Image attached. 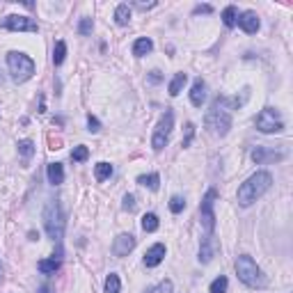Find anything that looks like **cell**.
<instances>
[{"label": "cell", "instance_id": "cell-1", "mask_svg": "<svg viewBox=\"0 0 293 293\" xmlns=\"http://www.w3.org/2000/svg\"><path fill=\"white\" fill-rule=\"evenodd\" d=\"M270 186H273L270 172H257V174H252L245 183H240L238 193H236V200H238L240 206H250V204H254L264 193H268Z\"/></svg>", "mask_w": 293, "mask_h": 293}, {"label": "cell", "instance_id": "cell-2", "mask_svg": "<svg viewBox=\"0 0 293 293\" xmlns=\"http://www.w3.org/2000/svg\"><path fill=\"white\" fill-rule=\"evenodd\" d=\"M236 275H238V280L250 289L266 287V277L261 273V268L257 266V261H254L252 257H247V254H240L238 259H236Z\"/></svg>", "mask_w": 293, "mask_h": 293}, {"label": "cell", "instance_id": "cell-3", "mask_svg": "<svg viewBox=\"0 0 293 293\" xmlns=\"http://www.w3.org/2000/svg\"><path fill=\"white\" fill-rule=\"evenodd\" d=\"M204 124H206V128L213 135H227L229 133V128H232V115H229V110L222 108V101L220 99L215 101L213 106H211V110L206 113Z\"/></svg>", "mask_w": 293, "mask_h": 293}, {"label": "cell", "instance_id": "cell-4", "mask_svg": "<svg viewBox=\"0 0 293 293\" xmlns=\"http://www.w3.org/2000/svg\"><path fill=\"white\" fill-rule=\"evenodd\" d=\"M7 67H9V73L16 83H26L34 73V62L26 53H19V51H12L7 55Z\"/></svg>", "mask_w": 293, "mask_h": 293}, {"label": "cell", "instance_id": "cell-5", "mask_svg": "<svg viewBox=\"0 0 293 293\" xmlns=\"http://www.w3.org/2000/svg\"><path fill=\"white\" fill-rule=\"evenodd\" d=\"M44 220H46V232L53 240L62 238V232H64V215H62V208L58 202H51L44 211Z\"/></svg>", "mask_w": 293, "mask_h": 293}, {"label": "cell", "instance_id": "cell-6", "mask_svg": "<svg viewBox=\"0 0 293 293\" xmlns=\"http://www.w3.org/2000/svg\"><path fill=\"white\" fill-rule=\"evenodd\" d=\"M254 126L259 128L261 133H282L284 131V121H282V115L273 108H264L257 119H254Z\"/></svg>", "mask_w": 293, "mask_h": 293}, {"label": "cell", "instance_id": "cell-7", "mask_svg": "<svg viewBox=\"0 0 293 293\" xmlns=\"http://www.w3.org/2000/svg\"><path fill=\"white\" fill-rule=\"evenodd\" d=\"M172 126H174V113H172V110H167V113L160 117L158 126H156V131H153V138H151V146L156 149V151H160V149L167 145V140H170V133H172Z\"/></svg>", "mask_w": 293, "mask_h": 293}, {"label": "cell", "instance_id": "cell-8", "mask_svg": "<svg viewBox=\"0 0 293 293\" xmlns=\"http://www.w3.org/2000/svg\"><path fill=\"white\" fill-rule=\"evenodd\" d=\"M218 200V190L211 188L206 195H204V200H202V206H200V213H202V225L206 229L208 234L215 229V213H213V204Z\"/></svg>", "mask_w": 293, "mask_h": 293}, {"label": "cell", "instance_id": "cell-9", "mask_svg": "<svg viewBox=\"0 0 293 293\" xmlns=\"http://www.w3.org/2000/svg\"><path fill=\"white\" fill-rule=\"evenodd\" d=\"M2 28L5 30H14V32H37L39 26L34 23L30 16H19V14H12L2 21Z\"/></svg>", "mask_w": 293, "mask_h": 293}, {"label": "cell", "instance_id": "cell-10", "mask_svg": "<svg viewBox=\"0 0 293 293\" xmlns=\"http://www.w3.org/2000/svg\"><path fill=\"white\" fill-rule=\"evenodd\" d=\"M252 160L257 165H268V163H280L284 158V151H277V149H270V146H257L252 149Z\"/></svg>", "mask_w": 293, "mask_h": 293}, {"label": "cell", "instance_id": "cell-11", "mask_svg": "<svg viewBox=\"0 0 293 293\" xmlns=\"http://www.w3.org/2000/svg\"><path fill=\"white\" fill-rule=\"evenodd\" d=\"M135 247V236L133 234H119L113 243V254L115 257H126Z\"/></svg>", "mask_w": 293, "mask_h": 293}, {"label": "cell", "instance_id": "cell-12", "mask_svg": "<svg viewBox=\"0 0 293 293\" xmlns=\"http://www.w3.org/2000/svg\"><path fill=\"white\" fill-rule=\"evenodd\" d=\"M163 259H165V245H163V243H156V245H151L149 250H146L145 266L146 268H156Z\"/></svg>", "mask_w": 293, "mask_h": 293}, {"label": "cell", "instance_id": "cell-13", "mask_svg": "<svg viewBox=\"0 0 293 293\" xmlns=\"http://www.w3.org/2000/svg\"><path fill=\"white\" fill-rule=\"evenodd\" d=\"M243 30H245L247 34H254L257 30H259V16H257V12H243L238 14V21H236Z\"/></svg>", "mask_w": 293, "mask_h": 293}, {"label": "cell", "instance_id": "cell-14", "mask_svg": "<svg viewBox=\"0 0 293 293\" xmlns=\"http://www.w3.org/2000/svg\"><path fill=\"white\" fill-rule=\"evenodd\" d=\"M190 101H193L195 108H202V103L206 101V83L202 78H197L193 83V89H190Z\"/></svg>", "mask_w": 293, "mask_h": 293}, {"label": "cell", "instance_id": "cell-15", "mask_svg": "<svg viewBox=\"0 0 293 293\" xmlns=\"http://www.w3.org/2000/svg\"><path fill=\"white\" fill-rule=\"evenodd\" d=\"M153 48V41L149 39V37H140V39L133 44V55L135 58H145L146 53H151Z\"/></svg>", "mask_w": 293, "mask_h": 293}, {"label": "cell", "instance_id": "cell-16", "mask_svg": "<svg viewBox=\"0 0 293 293\" xmlns=\"http://www.w3.org/2000/svg\"><path fill=\"white\" fill-rule=\"evenodd\" d=\"M48 181L53 183V186H60L62 181H64V167L60 163H51L48 165Z\"/></svg>", "mask_w": 293, "mask_h": 293}, {"label": "cell", "instance_id": "cell-17", "mask_svg": "<svg viewBox=\"0 0 293 293\" xmlns=\"http://www.w3.org/2000/svg\"><path fill=\"white\" fill-rule=\"evenodd\" d=\"M213 238L211 236H206V238L202 240V247H200V261L202 264H208V261L213 259Z\"/></svg>", "mask_w": 293, "mask_h": 293}, {"label": "cell", "instance_id": "cell-18", "mask_svg": "<svg viewBox=\"0 0 293 293\" xmlns=\"http://www.w3.org/2000/svg\"><path fill=\"white\" fill-rule=\"evenodd\" d=\"M37 268H39V273H44V275H55L58 270H60V259H44V261H39L37 264Z\"/></svg>", "mask_w": 293, "mask_h": 293}, {"label": "cell", "instance_id": "cell-19", "mask_svg": "<svg viewBox=\"0 0 293 293\" xmlns=\"http://www.w3.org/2000/svg\"><path fill=\"white\" fill-rule=\"evenodd\" d=\"M115 21H117V26H128V21H131V7L126 2L115 7Z\"/></svg>", "mask_w": 293, "mask_h": 293}, {"label": "cell", "instance_id": "cell-20", "mask_svg": "<svg viewBox=\"0 0 293 293\" xmlns=\"http://www.w3.org/2000/svg\"><path fill=\"white\" fill-rule=\"evenodd\" d=\"M186 80H188V76L183 71L181 73H176L172 78V83H170V87H167V92H170V96H176V94L183 89V85H186Z\"/></svg>", "mask_w": 293, "mask_h": 293}, {"label": "cell", "instance_id": "cell-21", "mask_svg": "<svg viewBox=\"0 0 293 293\" xmlns=\"http://www.w3.org/2000/svg\"><path fill=\"white\" fill-rule=\"evenodd\" d=\"M138 183L145 188H149V190H158L160 186V176L156 172L153 174H142V176H138Z\"/></svg>", "mask_w": 293, "mask_h": 293}, {"label": "cell", "instance_id": "cell-22", "mask_svg": "<svg viewBox=\"0 0 293 293\" xmlns=\"http://www.w3.org/2000/svg\"><path fill=\"white\" fill-rule=\"evenodd\" d=\"M236 21H238V9L234 5L225 7V12H222V23H225L227 28H234L236 26Z\"/></svg>", "mask_w": 293, "mask_h": 293}, {"label": "cell", "instance_id": "cell-23", "mask_svg": "<svg viewBox=\"0 0 293 293\" xmlns=\"http://www.w3.org/2000/svg\"><path fill=\"white\" fill-rule=\"evenodd\" d=\"M64 58H67V44H64V41H58V44H55V51H53V64L55 67L62 64Z\"/></svg>", "mask_w": 293, "mask_h": 293}, {"label": "cell", "instance_id": "cell-24", "mask_svg": "<svg viewBox=\"0 0 293 293\" xmlns=\"http://www.w3.org/2000/svg\"><path fill=\"white\" fill-rule=\"evenodd\" d=\"M142 229H145V232H156V229H158V215L156 213L142 215Z\"/></svg>", "mask_w": 293, "mask_h": 293}, {"label": "cell", "instance_id": "cell-25", "mask_svg": "<svg viewBox=\"0 0 293 293\" xmlns=\"http://www.w3.org/2000/svg\"><path fill=\"white\" fill-rule=\"evenodd\" d=\"M227 287H229V280H227L225 275H220V277H215V280L211 282V289H208V291L211 293H227Z\"/></svg>", "mask_w": 293, "mask_h": 293}, {"label": "cell", "instance_id": "cell-26", "mask_svg": "<svg viewBox=\"0 0 293 293\" xmlns=\"http://www.w3.org/2000/svg\"><path fill=\"white\" fill-rule=\"evenodd\" d=\"M121 291V282H119V277L115 273H110L108 275V280H106V293H119Z\"/></svg>", "mask_w": 293, "mask_h": 293}, {"label": "cell", "instance_id": "cell-27", "mask_svg": "<svg viewBox=\"0 0 293 293\" xmlns=\"http://www.w3.org/2000/svg\"><path fill=\"white\" fill-rule=\"evenodd\" d=\"M19 153L23 156V158H32V153H34V142H32V140H21V142H19Z\"/></svg>", "mask_w": 293, "mask_h": 293}, {"label": "cell", "instance_id": "cell-28", "mask_svg": "<svg viewBox=\"0 0 293 293\" xmlns=\"http://www.w3.org/2000/svg\"><path fill=\"white\" fill-rule=\"evenodd\" d=\"M113 174V165L110 163H99L96 165V181H106Z\"/></svg>", "mask_w": 293, "mask_h": 293}, {"label": "cell", "instance_id": "cell-29", "mask_svg": "<svg viewBox=\"0 0 293 293\" xmlns=\"http://www.w3.org/2000/svg\"><path fill=\"white\" fill-rule=\"evenodd\" d=\"M87 156H89V149H87V146H76V149H73L71 151V160L73 163H83V160H87Z\"/></svg>", "mask_w": 293, "mask_h": 293}, {"label": "cell", "instance_id": "cell-30", "mask_svg": "<svg viewBox=\"0 0 293 293\" xmlns=\"http://www.w3.org/2000/svg\"><path fill=\"white\" fill-rule=\"evenodd\" d=\"M183 208H186V200H183V197H179V195H176V197H172V200H170V211H172V213H181Z\"/></svg>", "mask_w": 293, "mask_h": 293}, {"label": "cell", "instance_id": "cell-31", "mask_svg": "<svg viewBox=\"0 0 293 293\" xmlns=\"http://www.w3.org/2000/svg\"><path fill=\"white\" fill-rule=\"evenodd\" d=\"M92 28H94L92 19H80V23H78V34H89V32H92Z\"/></svg>", "mask_w": 293, "mask_h": 293}, {"label": "cell", "instance_id": "cell-32", "mask_svg": "<svg viewBox=\"0 0 293 293\" xmlns=\"http://www.w3.org/2000/svg\"><path fill=\"white\" fill-rule=\"evenodd\" d=\"M193 135H195V124H188V126H186V138H183V142H181V145L190 146V142H193Z\"/></svg>", "mask_w": 293, "mask_h": 293}, {"label": "cell", "instance_id": "cell-33", "mask_svg": "<svg viewBox=\"0 0 293 293\" xmlns=\"http://www.w3.org/2000/svg\"><path fill=\"white\" fill-rule=\"evenodd\" d=\"M87 126H89V131H92V133H96V131H101V124H99V119H96V117H92V115L87 117Z\"/></svg>", "mask_w": 293, "mask_h": 293}, {"label": "cell", "instance_id": "cell-34", "mask_svg": "<svg viewBox=\"0 0 293 293\" xmlns=\"http://www.w3.org/2000/svg\"><path fill=\"white\" fill-rule=\"evenodd\" d=\"M124 208H126V211H135V197L133 195H126V197H124Z\"/></svg>", "mask_w": 293, "mask_h": 293}, {"label": "cell", "instance_id": "cell-35", "mask_svg": "<svg viewBox=\"0 0 293 293\" xmlns=\"http://www.w3.org/2000/svg\"><path fill=\"white\" fill-rule=\"evenodd\" d=\"M213 9H211V5H197L195 7V14H211Z\"/></svg>", "mask_w": 293, "mask_h": 293}, {"label": "cell", "instance_id": "cell-36", "mask_svg": "<svg viewBox=\"0 0 293 293\" xmlns=\"http://www.w3.org/2000/svg\"><path fill=\"white\" fill-rule=\"evenodd\" d=\"M149 80H151V83H160L163 76H160V71H151V73H149Z\"/></svg>", "mask_w": 293, "mask_h": 293}, {"label": "cell", "instance_id": "cell-37", "mask_svg": "<svg viewBox=\"0 0 293 293\" xmlns=\"http://www.w3.org/2000/svg\"><path fill=\"white\" fill-rule=\"evenodd\" d=\"M135 5L140 7V9H151V7H156V2L151 0V2H135Z\"/></svg>", "mask_w": 293, "mask_h": 293}, {"label": "cell", "instance_id": "cell-38", "mask_svg": "<svg viewBox=\"0 0 293 293\" xmlns=\"http://www.w3.org/2000/svg\"><path fill=\"white\" fill-rule=\"evenodd\" d=\"M37 293H51V291H48V289H39V291H37Z\"/></svg>", "mask_w": 293, "mask_h": 293}, {"label": "cell", "instance_id": "cell-39", "mask_svg": "<svg viewBox=\"0 0 293 293\" xmlns=\"http://www.w3.org/2000/svg\"><path fill=\"white\" fill-rule=\"evenodd\" d=\"M0 280H2V266H0Z\"/></svg>", "mask_w": 293, "mask_h": 293}]
</instances>
